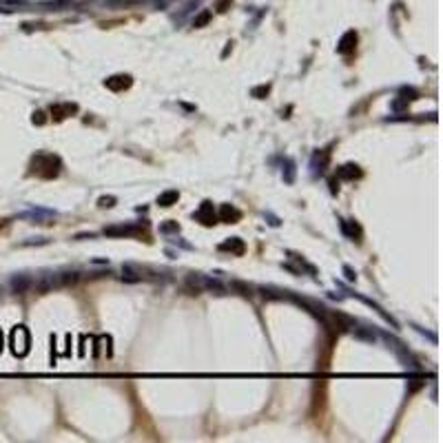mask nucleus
I'll return each mask as SVG.
<instances>
[{"label":"nucleus","instance_id":"obj_1","mask_svg":"<svg viewBox=\"0 0 443 443\" xmlns=\"http://www.w3.org/2000/svg\"><path fill=\"white\" fill-rule=\"evenodd\" d=\"M31 166H33V171L42 177H55L60 173V160L55 158V155H49V153L33 158Z\"/></svg>","mask_w":443,"mask_h":443},{"label":"nucleus","instance_id":"obj_2","mask_svg":"<svg viewBox=\"0 0 443 443\" xmlns=\"http://www.w3.org/2000/svg\"><path fill=\"white\" fill-rule=\"evenodd\" d=\"M58 286H60L58 273H42V275H38V279H33L31 288H36L38 293H51V290L58 288Z\"/></svg>","mask_w":443,"mask_h":443},{"label":"nucleus","instance_id":"obj_3","mask_svg":"<svg viewBox=\"0 0 443 443\" xmlns=\"http://www.w3.org/2000/svg\"><path fill=\"white\" fill-rule=\"evenodd\" d=\"M31 286H33V277L29 273H16L14 277L9 279V288H11V293H16V295L27 293Z\"/></svg>","mask_w":443,"mask_h":443},{"label":"nucleus","instance_id":"obj_4","mask_svg":"<svg viewBox=\"0 0 443 443\" xmlns=\"http://www.w3.org/2000/svg\"><path fill=\"white\" fill-rule=\"evenodd\" d=\"M11 344H14V352L16 355H27V350H29V335H27V330L18 326L11 333Z\"/></svg>","mask_w":443,"mask_h":443},{"label":"nucleus","instance_id":"obj_5","mask_svg":"<svg viewBox=\"0 0 443 443\" xmlns=\"http://www.w3.org/2000/svg\"><path fill=\"white\" fill-rule=\"evenodd\" d=\"M140 233H142L140 224H120V226L104 228V235H111V237H126V235H140Z\"/></svg>","mask_w":443,"mask_h":443},{"label":"nucleus","instance_id":"obj_6","mask_svg":"<svg viewBox=\"0 0 443 443\" xmlns=\"http://www.w3.org/2000/svg\"><path fill=\"white\" fill-rule=\"evenodd\" d=\"M111 91H122V89H129L131 87V76H113L104 82Z\"/></svg>","mask_w":443,"mask_h":443},{"label":"nucleus","instance_id":"obj_7","mask_svg":"<svg viewBox=\"0 0 443 443\" xmlns=\"http://www.w3.org/2000/svg\"><path fill=\"white\" fill-rule=\"evenodd\" d=\"M22 217H27V220H33V224H49L55 217V213H49V211H29V213H25Z\"/></svg>","mask_w":443,"mask_h":443},{"label":"nucleus","instance_id":"obj_8","mask_svg":"<svg viewBox=\"0 0 443 443\" xmlns=\"http://www.w3.org/2000/svg\"><path fill=\"white\" fill-rule=\"evenodd\" d=\"M355 47H357V33H355V31H348L344 38H341L337 51H339V53H350Z\"/></svg>","mask_w":443,"mask_h":443},{"label":"nucleus","instance_id":"obj_9","mask_svg":"<svg viewBox=\"0 0 443 443\" xmlns=\"http://www.w3.org/2000/svg\"><path fill=\"white\" fill-rule=\"evenodd\" d=\"M76 111H78V106H76V104H55V106H51V115H53V120H65L67 115L76 113Z\"/></svg>","mask_w":443,"mask_h":443},{"label":"nucleus","instance_id":"obj_10","mask_svg":"<svg viewBox=\"0 0 443 443\" xmlns=\"http://www.w3.org/2000/svg\"><path fill=\"white\" fill-rule=\"evenodd\" d=\"M239 217H242V213H239L237 209H233L231 204H224L222 209H220V220L222 222H228V224H235L239 220Z\"/></svg>","mask_w":443,"mask_h":443},{"label":"nucleus","instance_id":"obj_11","mask_svg":"<svg viewBox=\"0 0 443 443\" xmlns=\"http://www.w3.org/2000/svg\"><path fill=\"white\" fill-rule=\"evenodd\" d=\"M195 217L202 222V224H215V215H213V206H211V202H204L202 204V209L195 213Z\"/></svg>","mask_w":443,"mask_h":443},{"label":"nucleus","instance_id":"obj_12","mask_svg":"<svg viewBox=\"0 0 443 443\" xmlns=\"http://www.w3.org/2000/svg\"><path fill=\"white\" fill-rule=\"evenodd\" d=\"M220 250H231V253H235V255H242L244 253V242L239 237H233V239H228V242L220 244Z\"/></svg>","mask_w":443,"mask_h":443},{"label":"nucleus","instance_id":"obj_13","mask_svg":"<svg viewBox=\"0 0 443 443\" xmlns=\"http://www.w3.org/2000/svg\"><path fill=\"white\" fill-rule=\"evenodd\" d=\"M339 177L344 179H355V177H361V171H359V166L355 164H346L339 169Z\"/></svg>","mask_w":443,"mask_h":443},{"label":"nucleus","instance_id":"obj_14","mask_svg":"<svg viewBox=\"0 0 443 443\" xmlns=\"http://www.w3.org/2000/svg\"><path fill=\"white\" fill-rule=\"evenodd\" d=\"M122 273H124L126 282H140V279H142V271L136 268V266H131V264H126L124 268H122Z\"/></svg>","mask_w":443,"mask_h":443},{"label":"nucleus","instance_id":"obj_15","mask_svg":"<svg viewBox=\"0 0 443 443\" xmlns=\"http://www.w3.org/2000/svg\"><path fill=\"white\" fill-rule=\"evenodd\" d=\"M177 198H179L177 191H166V193H162L158 198V204L160 206H171V204H175L177 202Z\"/></svg>","mask_w":443,"mask_h":443},{"label":"nucleus","instance_id":"obj_16","mask_svg":"<svg viewBox=\"0 0 443 443\" xmlns=\"http://www.w3.org/2000/svg\"><path fill=\"white\" fill-rule=\"evenodd\" d=\"M60 277V286H74L78 282V273L76 271H65V273H58Z\"/></svg>","mask_w":443,"mask_h":443},{"label":"nucleus","instance_id":"obj_17","mask_svg":"<svg viewBox=\"0 0 443 443\" xmlns=\"http://www.w3.org/2000/svg\"><path fill=\"white\" fill-rule=\"evenodd\" d=\"M231 288L239 290V295H244V297H253V288H250V286H246V284H242V282H231Z\"/></svg>","mask_w":443,"mask_h":443},{"label":"nucleus","instance_id":"obj_18","mask_svg":"<svg viewBox=\"0 0 443 443\" xmlns=\"http://www.w3.org/2000/svg\"><path fill=\"white\" fill-rule=\"evenodd\" d=\"M209 20H211V11H202V14L198 16V18L193 20V27H204Z\"/></svg>","mask_w":443,"mask_h":443},{"label":"nucleus","instance_id":"obj_19","mask_svg":"<svg viewBox=\"0 0 443 443\" xmlns=\"http://www.w3.org/2000/svg\"><path fill=\"white\" fill-rule=\"evenodd\" d=\"M284 179H286V182H293V179H295V164H293V160H286V175H284Z\"/></svg>","mask_w":443,"mask_h":443},{"label":"nucleus","instance_id":"obj_20","mask_svg":"<svg viewBox=\"0 0 443 443\" xmlns=\"http://www.w3.org/2000/svg\"><path fill=\"white\" fill-rule=\"evenodd\" d=\"M115 204V198H100V206H102V209H111V206Z\"/></svg>","mask_w":443,"mask_h":443},{"label":"nucleus","instance_id":"obj_21","mask_svg":"<svg viewBox=\"0 0 443 443\" xmlns=\"http://www.w3.org/2000/svg\"><path fill=\"white\" fill-rule=\"evenodd\" d=\"M44 113H40V111H38V113H33V122H38V124H42L44 122V117H42Z\"/></svg>","mask_w":443,"mask_h":443},{"label":"nucleus","instance_id":"obj_22","mask_svg":"<svg viewBox=\"0 0 443 443\" xmlns=\"http://www.w3.org/2000/svg\"><path fill=\"white\" fill-rule=\"evenodd\" d=\"M264 93H268V87H260L253 91V95H264Z\"/></svg>","mask_w":443,"mask_h":443},{"label":"nucleus","instance_id":"obj_23","mask_svg":"<svg viewBox=\"0 0 443 443\" xmlns=\"http://www.w3.org/2000/svg\"><path fill=\"white\" fill-rule=\"evenodd\" d=\"M0 348H3V333H0Z\"/></svg>","mask_w":443,"mask_h":443}]
</instances>
